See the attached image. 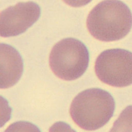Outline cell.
<instances>
[{"label":"cell","mask_w":132,"mask_h":132,"mask_svg":"<svg viewBox=\"0 0 132 132\" xmlns=\"http://www.w3.org/2000/svg\"><path fill=\"white\" fill-rule=\"evenodd\" d=\"M109 132H132V105L123 110Z\"/></svg>","instance_id":"52a82bcc"},{"label":"cell","mask_w":132,"mask_h":132,"mask_svg":"<svg viewBox=\"0 0 132 132\" xmlns=\"http://www.w3.org/2000/svg\"><path fill=\"white\" fill-rule=\"evenodd\" d=\"M95 73L103 83L123 88L132 84V52L123 49L102 52L95 62Z\"/></svg>","instance_id":"277c9868"},{"label":"cell","mask_w":132,"mask_h":132,"mask_svg":"<svg viewBox=\"0 0 132 132\" xmlns=\"http://www.w3.org/2000/svg\"><path fill=\"white\" fill-rule=\"evenodd\" d=\"M41 15V8L34 2H21L1 12V36L11 37L26 31L37 22Z\"/></svg>","instance_id":"5b68a950"},{"label":"cell","mask_w":132,"mask_h":132,"mask_svg":"<svg viewBox=\"0 0 132 132\" xmlns=\"http://www.w3.org/2000/svg\"><path fill=\"white\" fill-rule=\"evenodd\" d=\"M49 132H76L70 126L63 122L55 123L51 126Z\"/></svg>","instance_id":"9c48e42d"},{"label":"cell","mask_w":132,"mask_h":132,"mask_svg":"<svg viewBox=\"0 0 132 132\" xmlns=\"http://www.w3.org/2000/svg\"><path fill=\"white\" fill-rule=\"evenodd\" d=\"M89 62L88 48L83 42L73 38H65L57 42L50 55L51 70L57 77L67 81L82 76Z\"/></svg>","instance_id":"3957f363"},{"label":"cell","mask_w":132,"mask_h":132,"mask_svg":"<svg viewBox=\"0 0 132 132\" xmlns=\"http://www.w3.org/2000/svg\"><path fill=\"white\" fill-rule=\"evenodd\" d=\"M1 88L7 89L15 85L23 73V60L18 51L10 45L1 43Z\"/></svg>","instance_id":"8992f818"},{"label":"cell","mask_w":132,"mask_h":132,"mask_svg":"<svg viewBox=\"0 0 132 132\" xmlns=\"http://www.w3.org/2000/svg\"><path fill=\"white\" fill-rule=\"evenodd\" d=\"M115 102L110 93L91 88L79 93L72 101L70 114L73 122L85 130L104 126L113 115Z\"/></svg>","instance_id":"7a4b0ae2"},{"label":"cell","mask_w":132,"mask_h":132,"mask_svg":"<svg viewBox=\"0 0 132 132\" xmlns=\"http://www.w3.org/2000/svg\"><path fill=\"white\" fill-rule=\"evenodd\" d=\"M4 132H41L39 129L30 122L20 121L13 123Z\"/></svg>","instance_id":"ba28073f"},{"label":"cell","mask_w":132,"mask_h":132,"mask_svg":"<svg viewBox=\"0 0 132 132\" xmlns=\"http://www.w3.org/2000/svg\"><path fill=\"white\" fill-rule=\"evenodd\" d=\"M87 28L92 35L101 41H118L125 37L132 27V14L120 1H104L88 15Z\"/></svg>","instance_id":"6da1fadb"}]
</instances>
